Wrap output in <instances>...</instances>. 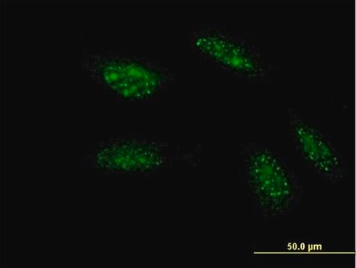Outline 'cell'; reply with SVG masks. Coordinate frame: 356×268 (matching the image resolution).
Segmentation results:
<instances>
[{"instance_id": "1", "label": "cell", "mask_w": 356, "mask_h": 268, "mask_svg": "<svg viewBox=\"0 0 356 268\" xmlns=\"http://www.w3.org/2000/svg\"><path fill=\"white\" fill-rule=\"evenodd\" d=\"M78 67L97 91L123 108L153 107L177 80L167 62L127 48L85 53Z\"/></svg>"}, {"instance_id": "2", "label": "cell", "mask_w": 356, "mask_h": 268, "mask_svg": "<svg viewBox=\"0 0 356 268\" xmlns=\"http://www.w3.org/2000/svg\"><path fill=\"white\" fill-rule=\"evenodd\" d=\"M238 178L254 213L264 221L291 215L302 199V185L285 157L255 137L238 146Z\"/></svg>"}, {"instance_id": "3", "label": "cell", "mask_w": 356, "mask_h": 268, "mask_svg": "<svg viewBox=\"0 0 356 268\" xmlns=\"http://www.w3.org/2000/svg\"><path fill=\"white\" fill-rule=\"evenodd\" d=\"M191 158L180 143L127 131L92 140L83 167L104 178L149 179Z\"/></svg>"}, {"instance_id": "4", "label": "cell", "mask_w": 356, "mask_h": 268, "mask_svg": "<svg viewBox=\"0 0 356 268\" xmlns=\"http://www.w3.org/2000/svg\"><path fill=\"white\" fill-rule=\"evenodd\" d=\"M191 53L235 82L267 84L275 70L263 48L249 37L216 23L192 24L187 36Z\"/></svg>"}, {"instance_id": "5", "label": "cell", "mask_w": 356, "mask_h": 268, "mask_svg": "<svg viewBox=\"0 0 356 268\" xmlns=\"http://www.w3.org/2000/svg\"><path fill=\"white\" fill-rule=\"evenodd\" d=\"M286 121L291 145L313 176L330 184L348 179L346 158L331 134L315 120L301 117L294 108L287 110Z\"/></svg>"}]
</instances>
